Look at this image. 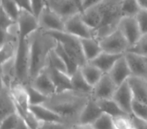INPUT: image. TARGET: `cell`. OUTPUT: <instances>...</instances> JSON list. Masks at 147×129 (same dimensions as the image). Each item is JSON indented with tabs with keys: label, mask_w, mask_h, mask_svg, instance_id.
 <instances>
[{
	"label": "cell",
	"mask_w": 147,
	"mask_h": 129,
	"mask_svg": "<svg viewBox=\"0 0 147 129\" xmlns=\"http://www.w3.org/2000/svg\"><path fill=\"white\" fill-rule=\"evenodd\" d=\"M29 83L46 69L50 52L56 47L57 41L42 29L37 30L29 37Z\"/></svg>",
	"instance_id": "6da1fadb"
},
{
	"label": "cell",
	"mask_w": 147,
	"mask_h": 129,
	"mask_svg": "<svg viewBox=\"0 0 147 129\" xmlns=\"http://www.w3.org/2000/svg\"><path fill=\"white\" fill-rule=\"evenodd\" d=\"M90 97V95H81L70 90L56 94L55 95L48 98L44 105L56 112L63 121L75 116L78 121L79 115Z\"/></svg>",
	"instance_id": "7a4b0ae2"
},
{
	"label": "cell",
	"mask_w": 147,
	"mask_h": 129,
	"mask_svg": "<svg viewBox=\"0 0 147 129\" xmlns=\"http://www.w3.org/2000/svg\"><path fill=\"white\" fill-rule=\"evenodd\" d=\"M122 1L123 0H103L98 4L102 14V24L94 31L95 38L101 40L118 29L122 14Z\"/></svg>",
	"instance_id": "3957f363"
},
{
	"label": "cell",
	"mask_w": 147,
	"mask_h": 129,
	"mask_svg": "<svg viewBox=\"0 0 147 129\" xmlns=\"http://www.w3.org/2000/svg\"><path fill=\"white\" fill-rule=\"evenodd\" d=\"M17 83L26 85L29 84L30 41L29 37L19 36L18 48L15 57Z\"/></svg>",
	"instance_id": "277c9868"
},
{
	"label": "cell",
	"mask_w": 147,
	"mask_h": 129,
	"mask_svg": "<svg viewBox=\"0 0 147 129\" xmlns=\"http://www.w3.org/2000/svg\"><path fill=\"white\" fill-rule=\"evenodd\" d=\"M57 42L61 43L64 50L73 57L81 67L87 62L84 56L80 40L64 31H47Z\"/></svg>",
	"instance_id": "5b68a950"
},
{
	"label": "cell",
	"mask_w": 147,
	"mask_h": 129,
	"mask_svg": "<svg viewBox=\"0 0 147 129\" xmlns=\"http://www.w3.org/2000/svg\"><path fill=\"white\" fill-rule=\"evenodd\" d=\"M99 41L102 52L110 54L123 55L129 48L126 38L118 29Z\"/></svg>",
	"instance_id": "8992f818"
},
{
	"label": "cell",
	"mask_w": 147,
	"mask_h": 129,
	"mask_svg": "<svg viewBox=\"0 0 147 129\" xmlns=\"http://www.w3.org/2000/svg\"><path fill=\"white\" fill-rule=\"evenodd\" d=\"M64 32L79 39L95 38L94 30L83 21L80 13L75 14L64 21Z\"/></svg>",
	"instance_id": "52a82bcc"
},
{
	"label": "cell",
	"mask_w": 147,
	"mask_h": 129,
	"mask_svg": "<svg viewBox=\"0 0 147 129\" xmlns=\"http://www.w3.org/2000/svg\"><path fill=\"white\" fill-rule=\"evenodd\" d=\"M40 28L46 31H64V20L49 5L38 16Z\"/></svg>",
	"instance_id": "ba28073f"
},
{
	"label": "cell",
	"mask_w": 147,
	"mask_h": 129,
	"mask_svg": "<svg viewBox=\"0 0 147 129\" xmlns=\"http://www.w3.org/2000/svg\"><path fill=\"white\" fill-rule=\"evenodd\" d=\"M118 29L126 38L129 47L136 44L142 36L135 17H123L118 23Z\"/></svg>",
	"instance_id": "9c48e42d"
},
{
	"label": "cell",
	"mask_w": 147,
	"mask_h": 129,
	"mask_svg": "<svg viewBox=\"0 0 147 129\" xmlns=\"http://www.w3.org/2000/svg\"><path fill=\"white\" fill-rule=\"evenodd\" d=\"M118 86L111 79L108 73L103 74L100 81L93 87L91 97L95 100L113 99Z\"/></svg>",
	"instance_id": "30bf717a"
},
{
	"label": "cell",
	"mask_w": 147,
	"mask_h": 129,
	"mask_svg": "<svg viewBox=\"0 0 147 129\" xmlns=\"http://www.w3.org/2000/svg\"><path fill=\"white\" fill-rule=\"evenodd\" d=\"M113 99L115 100V102L120 106L125 114L128 116L132 115V105L134 98L129 80L118 86Z\"/></svg>",
	"instance_id": "8fae6325"
},
{
	"label": "cell",
	"mask_w": 147,
	"mask_h": 129,
	"mask_svg": "<svg viewBox=\"0 0 147 129\" xmlns=\"http://www.w3.org/2000/svg\"><path fill=\"white\" fill-rule=\"evenodd\" d=\"M9 89L17 109V113L21 117L29 113L30 105L26 85L21 84H15Z\"/></svg>",
	"instance_id": "7c38bea8"
},
{
	"label": "cell",
	"mask_w": 147,
	"mask_h": 129,
	"mask_svg": "<svg viewBox=\"0 0 147 129\" xmlns=\"http://www.w3.org/2000/svg\"><path fill=\"white\" fill-rule=\"evenodd\" d=\"M29 84L48 98L57 94L55 85L52 80L47 69H43Z\"/></svg>",
	"instance_id": "4fadbf2b"
},
{
	"label": "cell",
	"mask_w": 147,
	"mask_h": 129,
	"mask_svg": "<svg viewBox=\"0 0 147 129\" xmlns=\"http://www.w3.org/2000/svg\"><path fill=\"white\" fill-rule=\"evenodd\" d=\"M19 27V36L30 37L34 32L40 29L38 19L29 11L21 9L17 21Z\"/></svg>",
	"instance_id": "5bb4252c"
},
{
	"label": "cell",
	"mask_w": 147,
	"mask_h": 129,
	"mask_svg": "<svg viewBox=\"0 0 147 129\" xmlns=\"http://www.w3.org/2000/svg\"><path fill=\"white\" fill-rule=\"evenodd\" d=\"M102 111L96 100L90 96L79 115L77 122L92 125L102 115Z\"/></svg>",
	"instance_id": "9a60e30c"
},
{
	"label": "cell",
	"mask_w": 147,
	"mask_h": 129,
	"mask_svg": "<svg viewBox=\"0 0 147 129\" xmlns=\"http://www.w3.org/2000/svg\"><path fill=\"white\" fill-rule=\"evenodd\" d=\"M132 76L147 79V65L145 57L127 52L124 54Z\"/></svg>",
	"instance_id": "2e32d148"
},
{
	"label": "cell",
	"mask_w": 147,
	"mask_h": 129,
	"mask_svg": "<svg viewBox=\"0 0 147 129\" xmlns=\"http://www.w3.org/2000/svg\"><path fill=\"white\" fill-rule=\"evenodd\" d=\"M108 74L117 86L122 85L125 81L129 80L130 77H132V73L124 55L118 59Z\"/></svg>",
	"instance_id": "e0dca14e"
},
{
	"label": "cell",
	"mask_w": 147,
	"mask_h": 129,
	"mask_svg": "<svg viewBox=\"0 0 147 129\" xmlns=\"http://www.w3.org/2000/svg\"><path fill=\"white\" fill-rule=\"evenodd\" d=\"M46 69L55 85L56 89H57V94L72 90L71 79L68 73L57 70L51 67H47V66L46 67Z\"/></svg>",
	"instance_id": "ac0fdd59"
},
{
	"label": "cell",
	"mask_w": 147,
	"mask_h": 129,
	"mask_svg": "<svg viewBox=\"0 0 147 129\" xmlns=\"http://www.w3.org/2000/svg\"><path fill=\"white\" fill-rule=\"evenodd\" d=\"M30 111L41 122H64L63 118L56 112H54L53 109H51L46 105H30Z\"/></svg>",
	"instance_id": "d6986e66"
},
{
	"label": "cell",
	"mask_w": 147,
	"mask_h": 129,
	"mask_svg": "<svg viewBox=\"0 0 147 129\" xmlns=\"http://www.w3.org/2000/svg\"><path fill=\"white\" fill-rule=\"evenodd\" d=\"M17 113L14 100L10 94V89L1 84V107H0V120Z\"/></svg>",
	"instance_id": "ffe728a7"
},
{
	"label": "cell",
	"mask_w": 147,
	"mask_h": 129,
	"mask_svg": "<svg viewBox=\"0 0 147 129\" xmlns=\"http://www.w3.org/2000/svg\"><path fill=\"white\" fill-rule=\"evenodd\" d=\"M83 21L94 31L99 28L102 24V14L99 5L89 8L80 13Z\"/></svg>",
	"instance_id": "44dd1931"
},
{
	"label": "cell",
	"mask_w": 147,
	"mask_h": 129,
	"mask_svg": "<svg viewBox=\"0 0 147 129\" xmlns=\"http://www.w3.org/2000/svg\"><path fill=\"white\" fill-rule=\"evenodd\" d=\"M123 55H115V54H110V53L102 52L94 60L88 62H90L93 65H95L105 74V73H108L111 71V69L115 65L117 61Z\"/></svg>",
	"instance_id": "7402d4cb"
},
{
	"label": "cell",
	"mask_w": 147,
	"mask_h": 129,
	"mask_svg": "<svg viewBox=\"0 0 147 129\" xmlns=\"http://www.w3.org/2000/svg\"><path fill=\"white\" fill-rule=\"evenodd\" d=\"M81 43L82 51L86 60L88 62H91L98 55L102 52V49L101 47L100 41L96 38H85L80 39Z\"/></svg>",
	"instance_id": "603a6c76"
},
{
	"label": "cell",
	"mask_w": 147,
	"mask_h": 129,
	"mask_svg": "<svg viewBox=\"0 0 147 129\" xmlns=\"http://www.w3.org/2000/svg\"><path fill=\"white\" fill-rule=\"evenodd\" d=\"M70 79H71V85H72L73 91L81 94V95L91 96L93 87H91L87 83V81L84 78L80 69L78 71L75 72L73 75L70 76Z\"/></svg>",
	"instance_id": "cb8c5ba5"
},
{
	"label": "cell",
	"mask_w": 147,
	"mask_h": 129,
	"mask_svg": "<svg viewBox=\"0 0 147 129\" xmlns=\"http://www.w3.org/2000/svg\"><path fill=\"white\" fill-rule=\"evenodd\" d=\"M65 21L74 15L81 13L80 9L71 0H63L58 5L52 8Z\"/></svg>",
	"instance_id": "d4e9b609"
},
{
	"label": "cell",
	"mask_w": 147,
	"mask_h": 129,
	"mask_svg": "<svg viewBox=\"0 0 147 129\" xmlns=\"http://www.w3.org/2000/svg\"><path fill=\"white\" fill-rule=\"evenodd\" d=\"M81 73L90 85L94 87L103 76L102 72L90 62H86L80 68Z\"/></svg>",
	"instance_id": "484cf974"
},
{
	"label": "cell",
	"mask_w": 147,
	"mask_h": 129,
	"mask_svg": "<svg viewBox=\"0 0 147 129\" xmlns=\"http://www.w3.org/2000/svg\"><path fill=\"white\" fill-rule=\"evenodd\" d=\"M54 50L59 54V57L62 58V60L63 61L64 64L66 65L67 72H68V74L69 76L73 75L75 72L79 70V69L80 68V66L79 65V63L74 59L73 57H71L64 50V48L63 47V46L61 45V43L57 42V45H56V47L54 48Z\"/></svg>",
	"instance_id": "4316f807"
},
{
	"label": "cell",
	"mask_w": 147,
	"mask_h": 129,
	"mask_svg": "<svg viewBox=\"0 0 147 129\" xmlns=\"http://www.w3.org/2000/svg\"><path fill=\"white\" fill-rule=\"evenodd\" d=\"M99 106L101 107L103 113L109 115L112 117L115 118L122 116H128L124 113V112L120 108V106L115 102L113 99L108 100H96Z\"/></svg>",
	"instance_id": "83f0119b"
},
{
	"label": "cell",
	"mask_w": 147,
	"mask_h": 129,
	"mask_svg": "<svg viewBox=\"0 0 147 129\" xmlns=\"http://www.w3.org/2000/svg\"><path fill=\"white\" fill-rule=\"evenodd\" d=\"M0 9H2L15 22L18 21L21 9L14 0H0Z\"/></svg>",
	"instance_id": "f1b7e54d"
},
{
	"label": "cell",
	"mask_w": 147,
	"mask_h": 129,
	"mask_svg": "<svg viewBox=\"0 0 147 129\" xmlns=\"http://www.w3.org/2000/svg\"><path fill=\"white\" fill-rule=\"evenodd\" d=\"M138 0H123L122 14L123 17H135L141 9Z\"/></svg>",
	"instance_id": "f546056e"
},
{
	"label": "cell",
	"mask_w": 147,
	"mask_h": 129,
	"mask_svg": "<svg viewBox=\"0 0 147 129\" xmlns=\"http://www.w3.org/2000/svg\"><path fill=\"white\" fill-rule=\"evenodd\" d=\"M28 96H29V101L30 105H44L45 103L48 100V97L45 96L43 94L39 92L37 89H36L34 87L27 84L26 85Z\"/></svg>",
	"instance_id": "4dcf8cb0"
},
{
	"label": "cell",
	"mask_w": 147,
	"mask_h": 129,
	"mask_svg": "<svg viewBox=\"0 0 147 129\" xmlns=\"http://www.w3.org/2000/svg\"><path fill=\"white\" fill-rule=\"evenodd\" d=\"M47 66V67H51L53 69H55L59 70V71L68 73L66 65L64 64L63 61L62 60L61 57H59V54L55 52L54 49L50 52V54L48 56Z\"/></svg>",
	"instance_id": "1f68e13d"
},
{
	"label": "cell",
	"mask_w": 147,
	"mask_h": 129,
	"mask_svg": "<svg viewBox=\"0 0 147 129\" xmlns=\"http://www.w3.org/2000/svg\"><path fill=\"white\" fill-rule=\"evenodd\" d=\"M94 129H114L113 117L107 114L102 115L92 124Z\"/></svg>",
	"instance_id": "d6a6232c"
},
{
	"label": "cell",
	"mask_w": 147,
	"mask_h": 129,
	"mask_svg": "<svg viewBox=\"0 0 147 129\" xmlns=\"http://www.w3.org/2000/svg\"><path fill=\"white\" fill-rule=\"evenodd\" d=\"M128 52L147 57V35H143L136 44L129 48Z\"/></svg>",
	"instance_id": "836d02e7"
},
{
	"label": "cell",
	"mask_w": 147,
	"mask_h": 129,
	"mask_svg": "<svg viewBox=\"0 0 147 129\" xmlns=\"http://www.w3.org/2000/svg\"><path fill=\"white\" fill-rule=\"evenodd\" d=\"M132 114L147 121V104L134 100L132 105Z\"/></svg>",
	"instance_id": "e575fe53"
},
{
	"label": "cell",
	"mask_w": 147,
	"mask_h": 129,
	"mask_svg": "<svg viewBox=\"0 0 147 129\" xmlns=\"http://www.w3.org/2000/svg\"><path fill=\"white\" fill-rule=\"evenodd\" d=\"M20 119V116L18 113H15L5 117L3 120H0V129H15L19 123Z\"/></svg>",
	"instance_id": "d590c367"
},
{
	"label": "cell",
	"mask_w": 147,
	"mask_h": 129,
	"mask_svg": "<svg viewBox=\"0 0 147 129\" xmlns=\"http://www.w3.org/2000/svg\"><path fill=\"white\" fill-rule=\"evenodd\" d=\"M17 22L12 19L2 9H0V27L1 31H8L12 28Z\"/></svg>",
	"instance_id": "8d00e7d4"
},
{
	"label": "cell",
	"mask_w": 147,
	"mask_h": 129,
	"mask_svg": "<svg viewBox=\"0 0 147 129\" xmlns=\"http://www.w3.org/2000/svg\"><path fill=\"white\" fill-rule=\"evenodd\" d=\"M114 129H134L129 116H122L113 118Z\"/></svg>",
	"instance_id": "74e56055"
},
{
	"label": "cell",
	"mask_w": 147,
	"mask_h": 129,
	"mask_svg": "<svg viewBox=\"0 0 147 129\" xmlns=\"http://www.w3.org/2000/svg\"><path fill=\"white\" fill-rule=\"evenodd\" d=\"M135 19L138 22L142 36L147 35V9H141L140 11L135 16Z\"/></svg>",
	"instance_id": "f35d334b"
},
{
	"label": "cell",
	"mask_w": 147,
	"mask_h": 129,
	"mask_svg": "<svg viewBox=\"0 0 147 129\" xmlns=\"http://www.w3.org/2000/svg\"><path fill=\"white\" fill-rule=\"evenodd\" d=\"M30 3L32 12L36 18H38L39 14H41L45 7L48 5L47 0H30Z\"/></svg>",
	"instance_id": "ab89813d"
},
{
	"label": "cell",
	"mask_w": 147,
	"mask_h": 129,
	"mask_svg": "<svg viewBox=\"0 0 147 129\" xmlns=\"http://www.w3.org/2000/svg\"><path fill=\"white\" fill-rule=\"evenodd\" d=\"M38 129H70L65 122H41Z\"/></svg>",
	"instance_id": "60d3db41"
},
{
	"label": "cell",
	"mask_w": 147,
	"mask_h": 129,
	"mask_svg": "<svg viewBox=\"0 0 147 129\" xmlns=\"http://www.w3.org/2000/svg\"><path fill=\"white\" fill-rule=\"evenodd\" d=\"M130 122L134 129H147V121L135 116L134 115L129 116Z\"/></svg>",
	"instance_id": "b9f144b4"
},
{
	"label": "cell",
	"mask_w": 147,
	"mask_h": 129,
	"mask_svg": "<svg viewBox=\"0 0 147 129\" xmlns=\"http://www.w3.org/2000/svg\"><path fill=\"white\" fill-rule=\"evenodd\" d=\"M14 1L18 4V6L20 8V9H24V10L29 11V12L33 14L30 0H14Z\"/></svg>",
	"instance_id": "7bdbcfd3"
},
{
	"label": "cell",
	"mask_w": 147,
	"mask_h": 129,
	"mask_svg": "<svg viewBox=\"0 0 147 129\" xmlns=\"http://www.w3.org/2000/svg\"><path fill=\"white\" fill-rule=\"evenodd\" d=\"M103 0H83L82 1V8H83V11L85 9H87L89 8L96 6L98 4H100Z\"/></svg>",
	"instance_id": "ee69618b"
},
{
	"label": "cell",
	"mask_w": 147,
	"mask_h": 129,
	"mask_svg": "<svg viewBox=\"0 0 147 129\" xmlns=\"http://www.w3.org/2000/svg\"><path fill=\"white\" fill-rule=\"evenodd\" d=\"M70 129H94L91 124H84L80 122H75L70 127Z\"/></svg>",
	"instance_id": "f6af8a7d"
},
{
	"label": "cell",
	"mask_w": 147,
	"mask_h": 129,
	"mask_svg": "<svg viewBox=\"0 0 147 129\" xmlns=\"http://www.w3.org/2000/svg\"><path fill=\"white\" fill-rule=\"evenodd\" d=\"M15 129H30V128L27 126V124L25 122V121L20 116V119L19 121V123H18V125H17V127H16Z\"/></svg>",
	"instance_id": "bcb514c9"
},
{
	"label": "cell",
	"mask_w": 147,
	"mask_h": 129,
	"mask_svg": "<svg viewBox=\"0 0 147 129\" xmlns=\"http://www.w3.org/2000/svg\"><path fill=\"white\" fill-rule=\"evenodd\" d=\"M63 0H47V3H48V5L51 7V8H53L55 7L56 5H58L59 3H61Z\"/></svg>",
	"instance_id": "7dc6e473"
},
{
	"label": "cell",
	"mask_w": 147,
	"mask_h": 129,
	"mask_svg": "<svg viewBox=\"0 0 147 129\" xmlns=\"http://www.w3.org/2000/svg\"><path fill=\"white\" fill-rule=\"evenodd\" d=\"M71 1H73L74 3L77 4V6L80 9L81 12L83 11V8H82V1H83V0H71Z\"/></svg>",
	"instance_id": "c3c4849f"
},
{
	"label": "cell",
	"mask_w": 147,
	"mask_h": 129,
	"mask_svg": "<svg viewBox=\"0 0 147 129\" xmlns=\"http://www.w3.org/2000/svg\"><path fill=\"white\" fill-rule=\"evenodd\" d=\"M141 8L147 9V0H138Z\"/></svg>",
	"instance_id": "681fc988"
},
{
	"label": "cell",
	"mask_w": 147,
	"mask_h": 129,
	"mask_svg": "<svg viewBox=\"0 0 147 129\" xmlns=\"http://www.w3.org/2000/svg\"><path fill=\"white\" fill-rule=\"evenodd\" d=\"M146 58V65H147V57H145Z\"/></svg>",
	"instance_id": "f907efd6"
}]
</instances>
